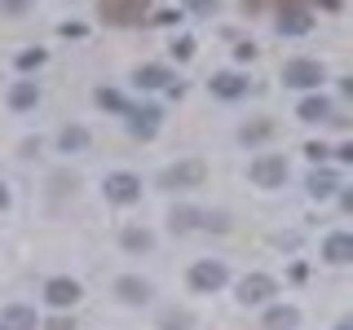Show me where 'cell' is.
Here are the masks:
<instances>
[{
	"mask_svg": "<svg viewBox=\"0 0 353 330\" xmlns=\"http://www.w3.org/2000/svg\"><path fill=\"white\" fill-rule=\"evenodd\" d=\"M44 300H49L53 308H71L75 300H80V282H71V278H53L49 286H44Z\"/></svg>",
	"mask_w": 353,
	"mask_h": 330,
	"instance_id": "obj_7",
	"label": "cell"
},
{
	"mask_svg": "<svg viewBox=\"0 0 353 330\" xmlns=\"http://www.w3.org/2000/svg\"><path fill=\"white\" fill-rule=\"evenodd\" d=\"M137 84L141 88H168L172 75L163 71V66H137Z\"/></svg>",
	"mask_w": 353,
	"mask_h": 330,
	"instance_id": "obj_17",
	"label": "cell"
},
{
	"mask_svg": "<svg viewBox=\"0 0 353 330\" xmlns=\"http://www.w3.org/2000/svg\"><path fill=\"white\" fill-rule=\"evenodd\" d=\"M58 146H62L66 154H75V150H84V146H88V132H84L80 124H71V128H62V137H58Z\"/></svg>",
	"mask_w": 353,
	"mask_h": 330,
	"instance_id": "obj_19",
	"label": "cell"
},
{
	"mask_svg": "<svg viewBox=\"0 0 353 330\" xmlns=\"http://www.w3.org/2000/svg\"><path fill=\"white\" fill-rule=\"evenodd\" d=\"M203 176H208V168L199 159H181V163H172V168L159 176V185L163 190H194Z\"/></svg>",
	"mask_w": 353,
	"mask_h": 330,
	"instance_id": "obj_1",
	"label": "cell"
},
{
	"mask_svg": "<svg viewBox=\"0 0 353 330\" xmlns=\"http://www.w3.org/2000/svg\"><path fill=\"white\" fill-rule=\"evenodd\" d=\"M185 9H190V14H216L221 0H185Z\"/></svg>",
	"mask_w": 353,
	"mask_h": 330,
	"instance_id": "obj_26",
	"label": "cell"
},
{
	"mask_svg": "<svg viewBox=\"0 0 353 330\" xmlns=\"http://www.w3.org/2000/svg\"><path fill=\"white\" fill-rule=\"evenodd\" d=\"M159 326H163V330H190V317H185V313H163Z\"/></svg>",
	"mask_w": 353,
	"mask_h": 330,
	"instance_id": "obj_25",
	"label": "cell"
},
{
	"mask_svg": "<svg viewBox=\"0 0 353 330\" xmlns=\"http://www.w3.org/2000/svg\"><path fill=\"white\" fill-rule=\"evenodd\" d=\"M97 106H106V110H124V97H119L115 88H97Z\"/></svg>",
	"mask_w": 353,
	"mask_h": 330,
	"instance_id": "obj_24",
	"label": "cell"
},
{
	"mask_svg": "<svg viewBox=\"0 0 353 330\" xmlns=\"http://www.w3.org/2000/svg\"><path fill=\"white\" fill-rule=\"evenodd\" d=\"M31 5H36V0H0V14H5V18H22Z\"/></svg>",
	"mask_w": 353,
	"mask_h": 330,
	"instance_id": "obj_23",
	"label": "cell"
},
{
	"mask_svg": "<svg viewBox=\"0 0 353 330\" xmlns=\"http://www.w3.org/2000/svg\"><path fill=\"white\" fill-rule=\"evenodd\" d=\"M296 115H301L305 124H331V102H327L323 93H318V97H305V102L296 106Z\"/></svg>",
	"mask_w": 353,
	"mask_h": 330,
	"instance_id": "obj_11",
	"label": "cell"
},
{
	"mask_svg": "<svg viewBox=\"0 0 353 330\" xmlns=\"http://www.w3.org/2000/svg\"><path fill=\"white\" fill-rule=\"evenodd\" d=\"M128 132H132V137H141V141H150L154 132H159V110H154V106H146V110H132Z\"/></svg>",
	"mask_w": 353,
	"mask_h": 330,
	"instance_id": "obj_10",
	"label": "cell"
},
{
	"mask_svg": "<svg viewBox=\"0 0 353 330\" xmlns=\"http://www.w3.org/2000/svg\"><path fill=\"white\" fill-rule=\"evenodd\" d=\"M199 220H203V212H194V207H176V212H172V229H194Z\"/></svg>",
	"mask_w": 353,
	"mask_h": 330,
	"instance_id": "obj_22",
	"label": "cell"
},
{
	"mask_svg": "<svg viewBox=\"0 0 353 330\" xmlns=\"http://www.w3.org/2000/svg\"><path fill=\"white\" fill-rule=\"evenodd\" d=\"M274 291H279V286H274V278H265V273H248V278L239 282V300L243 304H265Z\"/></svg>",
	"mask_w": 353,
	"mask_h": 330,
	"instance_id": "obj_6",
	"label": "cell"
},
{
	"mask_svg": "<svg viewBox=\"0 0 353 330\" xmlns=\"http://www.w3.org/2000/svg\"><path fill=\"white\" fill-rule=\"evenodd\" d=\"M327 75H323V66L318 62H309V58H292L283 66V84L287 88H318Z\"/></svg>",
	"mask_w": 353,
	"mask_h": 330,
	"instance_id": "obj_2",
	"label": "cell"
},
{
	"mask_svg": "<svg viewBox=\"0 0 353 330\" xmlns=\"http://www.w3.org/2000/svg\"><path fill=\"white\" fill-rule=\"evenodd\" d=\"M176 18H181V14H176V9H159V14H154V22H159V27H172Z\"/></svg>",
	"mask_w": 353,
	"mask_h": 330,
	"instance_id": "obj_30",
	"label": "cell"
},
{
	"mask_svg": "<svg viewBox=\"0 0 353 330\" xmlns=\"http://www.w3.org/2000/svg\"><path fill=\"white\" fill-rule=\"evenodd\" d=\"M40 62H44V49H31V53H22V58H18L22 71H31V66H40Z\"/></svg>",
	"mask_w": 353,
	"mask_h": 330,
	"instance_id": "obj_27",
	"label": "cell"
},
{
	"mask_svg": "<svg viewBox=\"0 0 353 330\" xmlns=\"http://www.w3.org/2000/svg\"><path fill=\"white\" fill-rule=\"evenodd\" d=\"M309 27H314V14H305L301 5H283V14H279V31H283V36H305Z\"/></svg>",
	"mask_w": 353,
	"mask_h": 330,
	"instance_id": "obj_8",
	"label": "cell"
},
{
	"mask_svg": "<svg viewBox=\"0 0 353 330\" xmlns=\"http://www.w3.org/2000/svg\"><path fill=\"white\" fill-rule=\"evenodd\" d=\"M172 53H176V58H190V53H194V40H185V36H181V40L172 44Z\"/></svg>",
	"mask_w": 353,
	"mask_h": 330,
	"instance_id": "obj_29",
	"label": "cell"
},
{
	"mask_svg": "<svg viewBox=\"0 0 353 330\" xmlns=\"http://www.w3.org/2000/svg\"><path fill=\"white\" fill-rule=\"evenodd\" d=\"M36 102H40L36 84H14V88H9V106H14V110H31Z\"/></svg>",
	"mask_w": 353,
	"mask_h": 330,
	"instance_id": "obj_16",
	"label": "cell"
},
{
	"mask_svg": "<svg viewBox=\"0 0 353 330\" xmlns=\"http://www.w3.org/2000/svg\"><path fill=\"white\" fill-rule=\"evenodd\" d=\"M252 181H256L261 190H279V185L287 181V163H283V154H261V159L252 163Z\"/></svg>",
	"mask_w": 353,
	"mask_h": 330,
	"instance_id": "obj_4",
	"label": "cell"
},
{
	"mask_svg": "<svg viewBox=\"0 0 353 330\" xmlns=\"http://www.w3.org/2000/svg\"><path fill=\"white\" fill-rule=\"evenodd\" d=\"M115 295H119L124 304H146V300H150V282H146V278H119V282H115Z\"/></svg>",
	"mask_w": 353,
	"mask_h": 330,
	"instance_id": "obj_13",
	"label": "cell"
},
{
	"mask_svg": "<svg viewBox=\"0 0 353 330\" xmlns=\"http://www.w3.org/2000/svg\"><path fill=\"white\" fill-rule=\"evenodd\" d=\"M36 313L31 308H22V304H9L5 313H0V330H36Z\"/></svg>",
	"mask_w": 353,
	"mask_h": 330,
	"instance_id": "obj_12",
	"label": "cell"
},
{
	"mask_svg": "<svg viewBox=\"0 0 353 330\" xmlns=\"http://www.w3.org/2000/svg\"><path fill=\"white\" fill-rule=\"evenodd\" d=\"M49 330H75V326L66 322V317H53V322H49Z\"/></svg>",
	"mask_w": 353,
	"mask_h": 330,
	"instance_id": "obj_32",
	"label": "cell"
},
{
	"mask_svg": "<svg viewBox=\"0 0 353 330\" xmlns=\"http://www.w3.org/2000/svg\"><path fill=\"white\" fill-rule=\"evenodd\" d=\"M225 278H230L225 264H216V260H199L190 269V286H194V291H221Z\"/></svg>",
	"mask_w": 353,
	"mask_h": 330,
	"instance_id": "obj_5",
	"label": "cell"
},
{
	"mask_svg": "<svg viewBox=\"0 0 353 330\" xmlns=\"http://www.w3.org/2000/svg\"><path fill=\"white\" fill-rule=\"evenodd\" d=\"M102 190H106L110 203L128 207V203H137V198H141V181H137L132 172H110L106 181H102Z\"/></svg>",
	"mask_w": 353,
	"mask_h": 330,
	"instance_id": "obj_3",
	"label": "cell"
},
{
	"mask_svg": "<svg viewBox=\"0 0 353 330\" xmlns=\"http://www.w3.org/2000/svg\"><path fill=\"white\" fill-rule=\"evenodd\" d=\"M336 190H340V181L331 172H314V176H309V194H314V198H331Z\"/></svg>",
	"mask_w": 353,
	"mask_h": 330,
	"instance_id": "obj_18",
	"label": "cell"
},
{
	"mask_svg": "<svg viewBox=\"0 0 353 330\" xmlns=\"http://www.w3.org/2000/svg\"><path fill=\"white\" fill-rule=\"evenodd\" d=\"M5 207H9V190H5V185H0V212H5Z\"/></svg>",
	"mask_w": 353,
	"mask_h": 330,
	"instance_id": "obj_33",
	"label": "cell"
},
{
	"mask_svg": "<svg viewBox=\"0 0 353 330\" xmlns=\"http://www.w3.org/2000/svg\"><path fill=\"white\" fill-rule=\"evenodd\" d=\"M323 260L349 264V260H353V238H349V234H331V238L323 242Z\"/></svg>",
	"mask_w": 353,
	"mask_h": 330,
	"instance_id": "obj_14",
	"label": "cell"
},
{
	"mask_svg": "<svg viewBox=\"0 0 353 330\" xmlns=\"http://www.w3.org/2000/svg\"><path fill=\"white\" fill-rule=\"evenodd\" d=\"M336 330H353V322H340V326H336Z\"/></svg>",
	"mask_w": 353,
	"mask_h": 330,
	"instance_id": "obj_34",
	"label": "cell"
},
{
	"mask_svg": "<svg viewBox=\"0 0 353 330\" xmlns=\"http://www.w3.org/2000/svg\"><path fill=\"white\" fill-rule=\"evenodd\" d=\"M296 326H301V313L287 308V304H279V308L265 313V330H296Z\"/></svg>",
	"mask_w": 353,
	"mask_h": 330,
	"instance_id": "obj_15",
	"label": "cell"
},
{
	"mask_svg": "<svg viewBox=\"0 0 353 330\" xmlns=\"http://www.w3.org/2000/svg\"><path fill=\"white\" fill-rule=\"evenodd\" d=\"M305 154H309V159H314V163H318V159H327V154H331V150H327V146H318V141H314V146H305Z\"/></svg>",
	"mask_w": 353,
	"mask_h": 330,
	"instance_id": "obj_31",
	"label": "cell"
},
{
	"mask_svg": "<svg viewBox=\"0 0 353 330\" xmlns=\"http://www.w3.org/2000/svg\"><path fill=\"white\" fill-rule=\"evenodd\" d=\"M119 242H124L128 251H150V247H154L150 229H124V234H119Z\"/></svg>",
	"mask_w": 353,
	"mask_h": 330,
	"instance_id": "obj_20",
	"label": "cell"
},
{
	"mask_svg": "<svg viewBox=\"0 0 353 330\" xmlns=\"http://www.w3.org/2000/svg\"><path fill=\"white\" fill-rule=\"evenodd\" d=\"M212 93L225 97V102H234V97L248 93V75H239V71H221V75H212Z\"/></svg>",
	"mask_w": 353,
	"mask_h": 330,
	"instance_id": "obj_9",
	"label": "cell"
},
{
	"mask_svg": "<svg viewBox=\"0 0 353 330\" xmlns=\"http://www.w3.org/2000/svg\"><path fill=\"white\" fill-rule=\"evenodd\" d=\"M141 5H146V0H110L102 14H106L110 22H132V18H128V9H141Z\"/></svg>",
	"mask_w": 353,
	"mask_h": 330,
	"instance_id": "obj_21",
	"label": "cell"
},
{
	"mask_svg": "<svg viewBox=\"0 0 353 330\" xmlns=\"http://www.w3.org/2000/svg\"><path fill=\"white\" fill-rule=\"evenodd\" d=\"M261 137H270V124H252V128H243V141H261Z\"/></svg>",
	"mask_w": 353,
	"mask_h": 330,
	"instance_id": "obj_28",
	"label": "cell"
}]
</instances>
